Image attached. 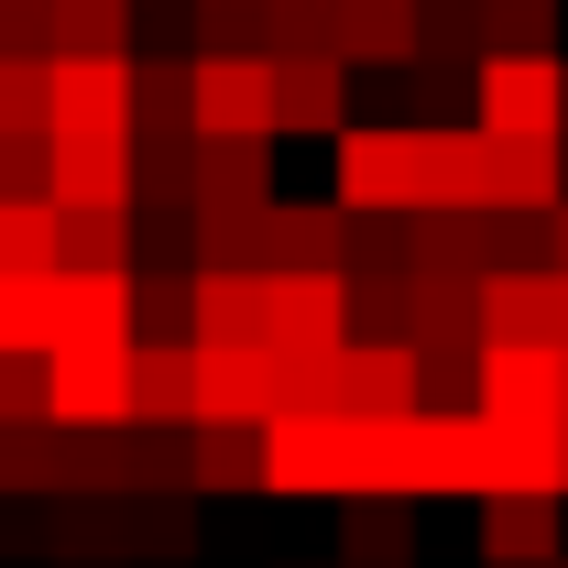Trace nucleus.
I'll use <instances>...</instances> for the list:
<instances>
[{
    "instance_id": "39448f33",
    "label": "nucleus",
    "mask_w": 568,
    "mask_h": 568,
    "mask_svg": "<svg viewBox=\"0 0 568 568\" xmlns=\"http://www.w3.org/2000/svg\"><path fill=\"white\" fill-rule=\"evenodd\" d=\"M274 209V142H197V241Z\"/></svg>"
},
{
    "instance_id": "4468645a",
    "label": "nucleus",
    "mask_w": 568,
    "mask_h": 568,
    "mask_svg": "<svg viewBox=\"0 0 568 568\" xmlns=\"http://www.w3.org/2000/svg\"><path fill=\"white\" fill-rule=\"evenodd\" d=\"M44 209H132V142H55Z\"/></svg>"
},
{
    "instance_id": "20e7f679",
    "label": "nucleus",
    "mask_w": 568,
    "mask_h": 568,
    "mask_svg": "<svg viewBox=\"0 0 568 568\" xmlns=\"http://www.w3.org/2000/svg\"><path fill=\"white\" fill-rule=\"evenodd\" d=\"M197 142H274V55H197Z\"/></svg>"
},
{
    "instance_id": "f257e3e1",
    "label": "nucleus",
    "mask_w": 568,
    "mask_h": 568,
    "mask_svg": "<svg viewBox=\"0 0 568 568\" xmlns=\"http://www.w3.org/2000/svg\"><path fill=\"white\" fill-rule=\"evenodd\" d=\"M328 186L351 219H416L426 209V132L405 121H351L328 142Z\"/></svg>"
},
{
    "instance_id": "6ab92c4d",
    "label": "nucleus",
    "mask_w": 568,
    "mask_h": 568,
    "mask_svg": "<svg viewBox=\"0 0 568 568\" xmlns=\"http://www.w3.org/2000/svg\"><path fill=\"white\" fill-rule=\"evenodd\" d=\"M55 274H132V209H55Z\"/></svg>"
},
{
    "instance_id": "7c9ffc66",
    "label": "nucleus",
    "mask_w": 568,
    "mask_h": 568,
    "mask_svg": "<svg viewBox=\"0 0 568 568\" xmlns=\"http://www.w3.org/2000/svg\"><path fill=\"white\" fill-rule=\"evenodd\" d=\"M0 426H44V361L0 351Z\"/></svg>"
},
{
    "instance_id": "2f4dec72",
    "label": "nucleus",
    "mask_w": 568,
    "mask_h": 568,
    "mask_svg": "<svg viewBox=\"0 0 568 568\" xmlns=\"http://www.w3.org/2000/svg\"><path fill=\"white\" fill-rule=\"evenodd\" d=\"M44 164H55V142H0V197H11V209L44 197Z\"/></svg>"
},
{
    "instance_id": "f8f14e48",
    "label": "nucleus",
    "mask_w": 568,
    "mask_h": 568,
    "mask_svg": "<svg viewBox=\"0 0 568 568\" xmlns=\"http://www.w3.org/2000/svg\"><path fill=\"white\" fill-rule=\"evenodd\" d=\"M493 426H558V351H481V394Z\"/></svg>"
},
{
    "instance_id": "f704fd0d",
    "label": "nucleus",
    "mask_w": 568,
    "mask_h": 568,
    "mask_svg": "<svg viewBox=\"0 0 568 568\" xmlns=\"http://www.w3.org/2000/svg\"><path fill=\"white\" fill-rule=\"evenodd\" d=\"M558 426H568V351H558Z\"/></svg>"
},
{
    "instance_id": "9d476101",
    "label": "nucleus",
    "mask_w": 568,
    "mask_h": 568,
    "mask_svg": "<svg viewBox=\"0 0 568 568\" xmlns=\"http://www.w3.org/2000/svg\"><path fill=\"white\" fill-rule=\"evenodd\" d=\"M274 132H351V67L339 55H274Z\"/></svg>"
},
{
    "instance_id": "393cba45",
    "label": "nucleus",
    "mask_w": 568,
    "mask_h": 568,
    "mask_svg": "<svg viewBox=\"0 0 568 568\" xmlns=\"http://www.w3.org/2000/svg\"><path fill=\"white\" fill-rule=\"evenodd\" d=\"M481 11V55H558V0H470Z\"/></svg>"
},
{
    "instance_id": "7ed1b4c3",
    "label": "nucleus",
    "mask_w": 568,
    "mask_h": 568,
    "mask_svg": "<svg viewBox=\"0 0 568 568\" xmlns=\"http://www.w3.org/2000/svg\"><path fill=\"white\" fill-rule=\"evenodd\" d=\"M132 351L142 339H88L44 361V416L55 426H132Z\"/></svg>"
},
{
    "instance_id": "ddd939ff",
    "label": "nucleus",
    "mask_w": 568,
    "mask_h": 568,
    "mask_svg": "<svg viewBox=\"0 0 568 568\" xmlns=\"http://www.w3.org/2000/svg\"><path fill=\"white\" fill-rule=\"evenodd\" d=\"M558 493H493L481 503V558L493 568H558L568 547H558Z\"/></svg>"
},
{
    "instance_id": "a878e982",
    "label": "nucleus",
    "mask_w": 568,
    "mask_h": 568,
    "mask_svg": "<svg viewBox=\"0 0 568 568\" xmlns=\"http://www.w3.org/2000/svg\"><path fill=\"white\" fill-rule=\"evenodd\" d=\"M0 142H55V67H0Z\"/></svg>"
},
{
    "instance_id": "412c9836",
    "label": "nucleus",
    "mask_w": 568,
    "mask_h": 568,
    "mask_svg": "<svg viewBox=\"0 0 568 568\" xmlns=\"http://www.w3.org/2000/svg\"><path fill=\"white\" fill-rule=\"evenodd\" d=\"M263 481H274L263 426H197V493H263Z\"/></svg>"
},
{
    "instance_id": "423d86ee",
    "label": "nucleus",
    "mask_w": 568,
    "mask_h": 568,
    "mask_svg": "<svg viewBox=\"0 0 568 568\" xmlns=\"http://www.w3.org/2000/svg\"><path fill=\"white\" fill-rule=\"evenodd\" d=\"M274 493H339L351 503V416H274Z\"/></svg>"
},
{
    "instance_id": "6e6552de",
    "label": "nucleus",
    "mask_w": 568,
    "mask_h": 568,
    "mask_svg": "<svg viewBox=\"0 0 568 568\" xmlns=\"http://www.w3.org/2000/svg\"><path fill=\"white\" fill-rule=\"evenodd\" d=\"M55 142H132V55L55 67Z\"/></svg>"
},
{
    "instance_id": "0eeeda50",
    "label": "nucleus",
    "mask_w": 568,
    "mask_h": 568,
    "mask_svg": "<svg viewBox=\"0 0 568 568\" xmlns=\"http://www.w3.org/2000/svg\"><path fill=\"white\" fill-rule=\"evenodd\" d=\"M328 405L339 416H416V351L405 339H351L339 351V372H328Z\"/></svg>"
},
{
    "instance_id": "f03ea898",
    "label": "nucleus",
    "mask_w": 568,
    "mask_h": 568,
    "mask_svg": "<svg viewBox=\"0 0 568 568\" xmlns=\"http://www.w3.org/2000/svg\"><path fill=\"white\" fill-rule=\"evenodd\" d=\"M470 99H481L470 132H493V142H568V67L558 55H481Z\"/></svg>"
},
{
    "instance_id": "473e14b6",
    "label": "nucleus",
    "mask_w": 568,
    "mask_h": 568,
    "mask_svg": "<svg viewBox=\"0 0 568 568\" xmlns=\"http://www.w3.org/2000/svg\"><path fill=\"white\" fill-rule=\"evenodd\" d=\"M547 274H568V209L547 219Z\"/></svg>"
},
{
    "instance_id": "c756f323",
    "label": "nucleus",
    "mask_w": 568,
    "mask_h": 568,
    "mask_svg": "<svg viewBox=\"0 0 568 568\" xmlns=\"http://www.w3.org/2000/svg\"><path fill=\"white\" fill-rule=\"evenodd\" d=\"M0 67H55V22H44V0H0Z\"/></svg>"
},
{
    "instance_id": "4be33fe9",
    "label": "nucleus",
    "mask_w": 568,
    "mask_h": 568,
    "mask_svg": "<svg viewBox=\"0 0 568 568\" xmlns=\"http://www.w3.org/2000/svg\"><path fill=\"white\" fill-rule=\"evenodd\" d=\"M88 339H132V274H67V339L55 351H88Z\"/></svg>"
},
{
    "instance_id": "dca6fc26",
    "label": "nucleus",
    "mask_w": 568,
    "mask_h": 568,
    "mask_svg": "<svg viewBox=\"0 0 568 568\" xmlns=\"http://www.w3.org/2000/svg\"><path fill=\"white\" fill-rule=\"evenodd\" d=\"M426 0H339V67H416Z\"/></svg>"
},
{
    "instance_id": "72a5a7b5",
    "label": "nucleus",
    "mask_w": 568,
    "mask_h": 568,
    "mask_svg": "<svg viewBox=\"0 0 568 568\" xmlns=\"http://www.w3.org/2000/svg\"><path fill=\"white\" fill-rule=\"evenodd\" d=\"M558 351H568V274H558Z\"/></svg>"
},
{
    "instance_id": "9b49d317",
    "label": "nucleus",
    "mask_w": 568,
    "mask_h": 568,
    "mask_svg": "<svg viewBox=\"0 0 568 568\" xmlns=\"http://www.w3.org/2000/svg\"><path fill=\"white\" fill-rule=\"evenodd\" d=\"M481 351H558V274H481Z\"/></svg>"
},
{
    "instance_id": "bb28decb",
    "label": "nucleus",
    "mask_w": 568,
    "mask_h": 568,
    "mask_svg": "<svg viewBox=\"0 0 568 568\" xmlns=\"http://www.w3.org/2000/svg\"><path fill=\"white\" fill-rule=\"evenodd\" d=\"M351 339H405V263H361L351 274Z\"/></svg>"
},
{
    "instance_id": "f3484780",
    "label": "nucleus",
    "mask_w": 568,
    "mask_h": 568,
    "mask_svg": "<svg viewBox=\"0 0 568 568\" xmlns=\"http://www.w3.org/2000/svg\"><path fill=\"white\" fill-rule=\"evenodd\" d=\"M44 22H55V67H110L132 55L142 0H44Z\"/></svg>"
},
{
    "instance_id": "1a4fd4ad",
    "label": "nucleus",
    "mask_w": 568,
    "mask_h": 568,
    "mask_svg": "<svg viewBox=\"0 0 568 568\" xmlns=\"http://www.w3.org/2000/svg\"><path fill=\"white\" fill-rule=\"evenodd\" d=\"M274 284V351H351V274H263Z\"/></svg>"
},
{
    "instance_id": "cd10ccee",
    "label": "nucleus",
    "mask_w": 568,
    "mask_h": 568,
    "mask_svg": "<svg viewBox=\"0 0 568 568\" xmlns=\"http://www.w3.org/2000/svg\"><path fill=\"white\" fill-rule=\"evenodd\" d=\"M197 547V503L186 493H132V558H186Z\"/></svg>"
},
{
    "instance_id": "c85d7f7f",
    "label": "nucleus",
    "mask_w": 568,
    "mask_h": 568,
    "mask_svg": "<svg viewBox=\"0 0 568 568\" xmlns=\"http://www.w3.org/2000/svg\"><path fill=\"white\" fill-rule=\"evenodd\" d=\"M0 274H55V209L44 197H0Z\"/></svg>"
},
{
    "instance_id": "a211bd4d",
    "label": "nucleus",
    "mask_w": 568,
    "mask_h": 568,
    "mask_svg": "<svg viewBox=\"0 0 568 568\" xmlns=\"http://www.w3.org/2000/svg\"><path fill=\"white\" fill-rule=\"evenodd\" d=\"M67 339V274H0V351L55 361Z\"/></svg>"
},
{
    "instance_id": "aec40b11",
    "label": "nucleus",
    "mask_w": 568,
    "mask_h": 568,
    "mask_svg": "<svg viewBox=\"0 0 568 568\" xmlns=\"http://www.w3.org/2000/svg\"><path fill=\"white\" fill-rule=\"evenodd\" d=\"M416 558V503H351L339 514V568H405Z\"/></svg>"
},
{
    "instance_id": "c9c22d12",
    "label": "nucleus",
    "mask_w": 568,
    "mask_h": 568,
    "mask_svg": "<svg viewBox=\"0 0 568 568\" xmlns=\"http://www.w3.org/2000/svg\"><path fill=\"white\" fill-rule=\"evenodd\" d=\"M558 568H568V558H558Z\"/></svg>"
},
{
    "instance_id": "5701e85b",
    "label": "nucleus",
    "mask_w": 568,
    "mask_h": 568,
    "mask_svg": "<svg viewBox=\"0 0 568 568\" xmlns=\"http://www.w3.org/2000/svg\"><path fill=\"white\" fill-rule=\"evenodd\" d=\"M0 493H67V426H0Z\"/></svg>"
},
{
    "instance_id": "2eb2a0df",
    "label": "nucleus",
    "mask_w": 568,
    "mask_h": 568,
    "mask_svg": "<svg viewBox=\"0 0 568 568\" xmlns=\"http://www.w3.org/2000/svg\"><path fill=\"white\" fill-rule=\"evenodd\" d=\"M132 426H197V339L132 351Z\"/></svg>"
},
{
    "instance_id": "b1692460",
    "label": "nucleus",
    "mask_w": 568,
    "mask_h": 568,
    "mask_svg": "<svg viewBox=\"0 0 568 568\" xmlns=\"http://www.w3.org/2000/svg\"><path fill=\"white\" fill-rule=\"evenodd\" d=\"M481 164H493L481 132H426V209H481Z\"/></svg>"
}]
</instances>
